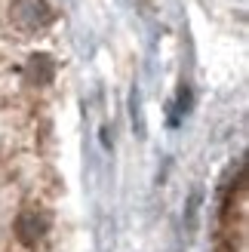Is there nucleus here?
Segmentation results:
<instances>
[{"label": "nucleus", "mask_w": 249, "mask_h": 252, "mask_svg": "<svg viewBox=\"0 0 249 252\" xmlns=\"http://www.w3.org/2000/svg\"><path fill=\"white\" fill-rule=\"evenodd\" d=\"M9 22L22 34H37L53 22V9L46 0H12L9 6Z\"/></svg>", "instance_id": "nucleus-1"}, {"label": "nucleus", "mask_w": 249, "mask_h": 252, "mask_svg": "<svg viewBox=\"0 0 249 252\" xmlns=\"http://www.w3.org/2000/svg\"><path fill=\"white\" fill-rule=\"evenodd\" d=\"M16 237H19V243L22 246H28L34 249L37 243H43V237L49 234V228H53V216H49L46 209L40 206H25L19 216H16Z\"/></svg>", "instance_id": "nucleus-2"}, {"label": "nucleus", "mask_w": 249, "mask_h": 252, "mask_svg": "<svg viewBox=\"0 0 249 252\" xmlns=\"http://www.w3.org/2000/svg\"><path fill=\"white\" fill-rule=\"evenodd\" d=\"M56 77V65H53V59L43 56V53H37L28 59V83L34 86H46V83H53Z\"/></svg>", "instance_id": "nucleus-3"}]
</instances>
